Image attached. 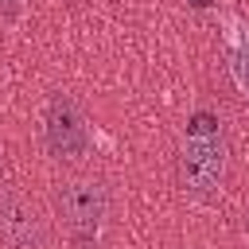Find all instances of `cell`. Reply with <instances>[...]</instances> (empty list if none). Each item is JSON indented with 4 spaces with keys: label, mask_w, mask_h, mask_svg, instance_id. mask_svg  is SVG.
<instances>
[{
    "label": "cell",
    "mask_w": 249,
    "mask_h": 249,
    "mask_svg": "<svg viewBox=\"0 0 249 249\" xmlns=\"http://www.w3.org/2000/svg\"><path fill=\"white\" fill-rule=\"evenodd\" d=\"M241 74H245V82H249V47H245V58H241Z\"/></svg>",
    "instance_id": "obj_5"
},
{
    "label": "cell",
    "mask_w": 249,
    "mask_h": 249,
    "mask_svg": "<svg viewBox=\"0 0 249 249\" xmlns=\"http://www.w3.org/2000/svg\"><path fill=\"white\" fill-rule=\"evenodd\" d=\"M226 175H230V140H226L222 117L210 109H198L175 152V183L191 198H210L222 191Z\"/></svg>",
    "instance_id": "obj_1"
},
{
    "label": "cell",
    "mask_w": 249,
    "mask_h": 249,
    "mask_svg": "<svg viewBox=\"0 0 249 249\" xmlns=\"http://www.w3.org/2000/svg\"><path fill=\"white\" fill-rule=\"evenodd\" d=\"M89 117L78 105L74 93L54 89L43 105V148L54 163L62 167H78L89 156Z\"/></svg>",
    "instance_id": "obj_3"
},
{
    "label": "cell",
    "mask_w": 249,
    "mask_h": 249,
    "mask_svg": "<svg viewBox=\"0 0 249 249\" xmlns=\"http://www.w3.org/2000/svg\"><path fill=\"white\" fill-rule=\"evenodd\" d=\"M51 206H54V222L62 226L74 249H97L113 210V191L97 171L66 167L51 183Z\"/></svg>",
    "instance_id": "obj_2"
},
{
    "label": "cell",
    "mask_w": 249,
    "mask_h": 249,
    "mask_svg": "<svg viewBox=\"0 0 249 249\" xmlns=\"http://www.w3.org/2000/svg\"><path fill=\"white\" fill-rule=\"evenodd\" d=\"M245 233H249V214H245Z\"/></svg>",
    "instance_id": "obj_8"
},
{
    "label": "cell",
    "mask_w": 249,
    "mask_h": 249,
    "mask_svg": "<svg viewBox=\"0 0 249 249\" xmlns=\"http://www.w3.org/2000/svg\"><path fill=\"white\" fill-rule=\"evenodd\" d=\"M0 4H8V8H12V4H16V0H0Z\"/></svg>",
    "instance_id": "obj_6"
},
{
    "label": "cell",
    "mask_w": 249,
    "mask_h": 249,
    "mask_svg": "<svg viewBox=\"0 0 249 249\" xmlns=\"http://www.w3.org/2000/svg\"><path fill=\"white\" fill-rule=\"evenodd\" d=\"M0 241L8 249H54L51 222L8 183H0Z\"/></svg>",
    "instance_id": "obj_4"
},
{
    "label": "cell",
    "mask_w": 249,
    "mask_h": 249,
    "mask_svg": "<svg viewBox=\"0 0 249 249\" xmlns=\"http://www.w3.org/2000/svg\"><path fill=\"white\" fill-rule=\"evenodd\" d=\"M0 156H4V152H0ZM0 171H4V160H0ZM0 183H4V179H0Z\"/></svg>",
    "instance_id": "obj_7"
}]
</instances>
